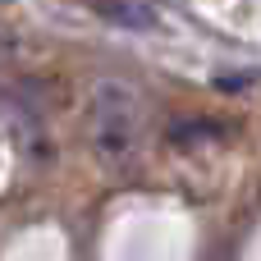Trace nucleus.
<instances>
[{
	"label": "nucleus",
	"instance_id": "nucleus-1",
	"mask_svg": "<svg viewBox=\"0 0 261 261\" xmlns=\"http://www.w3.org/2000/svg\"><path fill=\"white\" fill-rule=\"evenodd\" d=\"M87 142L106 165H128L142 147V101L128 83H96L87 96Z\"/></svg>",
	"mask_w": 261,
	"mask_h": 261
},
{
	"label": "nucleus",
	"instance_id": "nucleus-2",
	"mask_svg": "<svg viewBox=\"0 0 261 261\" xmlns=\"http://www.w3.org/2000/svg\"><path fill=\"white\" fill-rule=\"evenodd\" d=\"M96 18L115 23V28H128V32H156L161 28V9L151 0H87Z\"/></svg>",
	"mask_w": 261,
	"mask_h": 261
}]
</instances>
